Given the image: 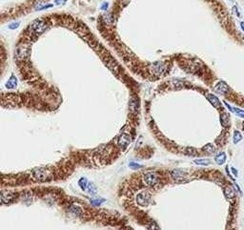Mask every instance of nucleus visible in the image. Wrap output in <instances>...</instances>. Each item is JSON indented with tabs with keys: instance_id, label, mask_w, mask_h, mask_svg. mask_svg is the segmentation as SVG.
<instances>
[{
	"instance_id": "9d476101",
	"label": "nucleus",
	"mask_w": 244,
	"mask_h": 230,
	"mask_svg": "<svg viewBox=\"0 0 244 230\" xmlns=\"http://www.w3.org/2000/svg\"><path fill=\"white\" fill-rule=\"evenodd\" d=\"M228 90H229L228 85L223 81H219L215 86V91L221 94V95H224V94H226L227 92H228Z\"/></svg>"
},
{
	"instance_id": "ddd939ff",
	"label": "nucleus",
	"mask_w": 244,
	"mask_h": 230,
	"mask_svg": "<svg viewBox=\"0 0 244 230\" xmlns=\"http://www.w3.org/2000/svg\"><path fill=\"white\" fill-rule=\"evenodd\" d=\"M215 160L216 163L219 165L224 164L226 161V154L225 153H219V154L215 157Z\"/></svg>"
},
{
	"instance_id": "423d86ee",
	"label": "nucleus",
	"mask_w": 244,
	"mask_h": 230,
	"mask_svg": "<svg viewBox=\"0 0 244 230\" xmlns=\"http://www.w3.org/2000/svg\"><path fill=\"white\" fill-rule=\"evenodd\" d=\"M171 176L174 178L175 181H184L187 178L188 175L185 171L180 169H174L172 172H171Z\"/></svg>"
},
{
	"instance_id": "a878e982",
	"label": "nucleus",
	"mask_w": 244,
	"mask_h": 230,
	"mask_svg": "<svg viewBox=\"0 0 244 230\" xmlns=\"http://www.w3.org/2000/svg\"><path fill=\"white\" fill-rule=\"evenodd\" d=\"M186 151H187L188 153H189V155H192V156L196 155V154H195L196 151H195V149H194V148H187Z\"/></svg>"
},
{
	"instance_id": "1a4fd4ad",
	"label": "nucleus",
	"mask_w": 244,
	"mask_h": 230,
	"mask_svg": "<svg viewBox=\"0 0 244 230\" xmlns=\"http://www.w3.org/2000/svg\"><path fill=\"white\" fill-rule=\"evenodd\" d=\"M206 97H207V99L210 101V103H211L215 108H216V109L221 108L220 101H219V99H218L215 95H212V94H207Z\"/></svg>"
},
{
	"instance_id": "2eb2a0df",
	"label": "nucleus",
	"mask_w": 244,
	"mask_h": 230,
	"mask_svg": "<svg viewBox=\"0 0 244 230\" xmlns=\"http://www.w3.org/2000/svg\"><path fill=\"white\" fill-rule=\"evenodd\" d=\"M203 151L208 153V154H213V153H215V151H216V147H215V145H214V144L208 143V144H206V145L203 147Z\"/></svg>"
},
{
	"instance_id": "aec40b11",
	"label": "nucleus",
	"mask_w": 244,
	"mask_h": 230,
	"mask_svg": "<svg viewBox=\"0 0 244 230\" xmlns=\"http://www.w3.org/2000/svg\"><path fill=\"white\" fill-rule=\"evenodd\" d=\"M195 164H198V165L206 166V165L210 164V160H207V159H198V160H195Z\"/></svg>"
},
{
	"instance_id": "b1692460",
	"label": "nucleus",
	"mask_w": 244,
	"mask_h": 230,
	"mask_svg": "<svg viewBox=\"0 0 244 230\" xmlns=\"http://www.w3.org/2000/svg\"><path fill=\"white\" fill-rule=\"evenodd\" d=\"M19 25H20L19 21H15V22L11 23L8 27H9V29H11V30H15V29H17L19 27Z\"/></svg>"
},
{
	"instance_id": "39448f33",
	"label": "nucleus",
	"mask_w": 244,
	"mask_h": 230,
	"mask_svg": "<svg viewBox=\"0 0 244 230\" xmlns=\"http://www.w3.org/2000/svg\"><path fill=\"white\" fill-rule=\"evenodd\" d=\"M150 200H151V196H150L147 192H140L136 196V202H138L140 206L146 207L148 206V204L150 202Z\"/></svg>"
},
{
	"instance_id": "7ed1b4c3",
	"label": "nucleus",
	"mask_w": 244,
	"mask_h": 230,
	"mask_svg": "<svg viewBox=\"0 0 244 230\" xmlns=\"http://www.w3.org/2000/svg\"><path fill=\"white\" fill-rule=\"evenodd\" d=\"M30 54V47L26 44L19 45L15 51V57L18 60H23Z\"/></svg>"
},
{
	"instance_id": "6ab92c4d",
	"label": "nucleus",
	"mask_w": 244,
	"mask_h": 230,
	"mask_svg": "<svg viewBox=\"0 0 244 230\" xmlns=\"http://www.w3.org/2000/svg\"><path fill=\"white\" fill-rule=\"evenodd\" d=\"M78 184H79V186H80V188L82 189L83 191H84V190H86V189H87V187H88V181H87V178H80V181H78Z\"/></svg>"
},
{
	"instance_id": "a211bd4d",
	"label": "nucleus",
	"mask_w": 244,
	"mask_h": 230,
	"mask_svg": "<svg viewBox=\"0 0 244 230\" xmlns=\"http://www.w3.org/2000/svg\"><path fill=\"white\" fill-rule=\"evenodd\" d=\"M241 139H242V135L240 134V132L235 130L234 132V143L237 144V143H238L239 141H240Z\"/></svg>"
},
{
	"instance_id": "393cba45",
	"label": "nucleus",
	"mask_w": 244,
	"mask_h": 230,
	"mask_svg": "<svg viewBox=\"0 0 244 230\" xmlns=\"http://www.w3.org/2000/svg\"><path fill=\"white\" fill-rule=\"evenodd\" d=\"M234 109V112L237 115L238 117H241V118H244V111L243 110H240L238 108H233Z\"/></svg>"
},
{
	"instance_id": "f257e3e1",
	"label": "nucleus",
	"mask_w": 244,
	"mask_h": 230,
	"mask_svg": "<svg viewBox=\"0 0 244 230\" xmlns=\"http://www.w3.org/2000/svg\"><path fill=\"white\" fill-rule=\"evenodd\" d=\"M32 175H33V178L37 181H46L53 178L52 172H51L49 169H46L43 167L33 169L32 172Z\"/></svg>"
},
{
	"instance_id": "f03ea898",
	"label": "nucleus",
	"mask_w": 244,
	"mask_h": 230,
	"mask_svg": "<svg viewBox=\"0 0 244 230\" xmlns=\"http://www.w3.org/2000/svg\"><path fill=\"white\" fill-rule=\"evenodd\" d=\"M47 28H48L47 22L44 19H41V18H38V19H35V21H33V23L31 25V29L36 33H44Z\"/></svg>"
},
{
	"instance_id": "473e14b6",
	"label": "nucleus",
	"mask_w": 244,
	"mask_h": 230,
	"mask_svg": "<svg viewBox=\"0 0 244 230\" xmlns=\"http://www.w3.org/2000/svg\"><path fill=\"white\" fill-rule=\"evenodd\" d=\"M240 27H241V29H242V31L244 32V22H241V23H240Z\"/></svg>"
},
{
	"instance_id": "f8f14e48",
	"label": "nucleus",
	"mask_w": 244,
	"mask_h": 230,
	"mask_svg": "<svg viewBox=\"0 0 244 230\" xmlns=\"http://www.w3.org/2000/svg\"><path fill=\"white\" fill-rule=\"evenodd\" d=\"M220 121L222 123V125L227 127L230 125V118H229V115L227 114L226 112H222L221 113V116H220Z\"/></svg>"
},
{
	"instance_id": "2f4dec72",
	"label": "nucleus",
	"mask_w": 244,
	"mask_h": 230,
	"mask_svg": "<svg viewBox=\"0 0 244 230\" xmlns=\"http://www.w3.org/2000/svg\"><path fill=\"white\" fill-rule=\"evenodd\" d=\"M65 2V0H55V3L58 4V5H60V4H63Z\"/></svg>"
},
{
	"instance_id": "20e7f679",
	"label": "nucleus",
	"mask_w": 244,
	"mask_h": 230,
	"mask_svg": "<svg viewBox=\"0 0 244 230\" xmlns=\"http://www.w3.org/2000/svg\"><path fill=\"white\" fill-rule=\"evenodd\" d=\"M157 180H158L157 175L155 172H148L145 174L143 177L144 184L147 186H153L155 184H156Z\"/></svg>"
},
{
	"instance_id": "5701e85b",
	"label": "nucleus",
	"mask_w": 244,
	"mask_h": 230,
	"mask_svg": "<svg viewBox=\"0 0 244 230\" xmlns=\"http://www.w3.org/2000/svg\"><path fill=\"white\" fill-rule=\"evenodd\" d=\"M105 200L103 199H93V200H91V203L93 204V205H100L102 202H104Z\"/></svg>"
},
{
	"instance_id": "dca6fc26",
	"label": "nucleus",
	"mask_w": 244,
	"mask_h": 230,
	"mask_svg": "<svg viewBox=\"0 0 244 230\" xmlns=\"http://www.w3.org/2000/svg\"><path fill=\"white\" fill-rule=\"evenodd\" d=\"M130 110H131V112L132 113H135L136 111H138V102L136 101L135 99H132L130 101Z\"/></svg>"
},
{
	"instance_id": "0eeeda50",
	"label": "nucleus",
	"mask_w": 244,
	"mask_h": 230,
	"mask_svg": "<svg viewBox=\"0 0 244 230\" xmlns=\"http://www.w3.org/2000/svg\"><path fill=\"white\" fill-rule=\"evenodd\" d=\"M118 145L121 148H126L131 143V137L128 134H122L117 140Z\"/></svg>"
},
{
	"instance_id": "c756f323",
	"label": "nucleus",
	"mask_w": 244,
	"mask_h": 230,
	"mask_svg": "<svg viewBox=\"0 0 244 230\" xmlns=\"http://www.w3.org/2000/svg\"><path fill=\"white\" fill-rule=\"evenodd\" d=\"M107 8H108V3H103L102 4V6H101V9L102 10H107Z\"/></svg>"
},
{
	"instance_id": "bb28decb",
	"label": "nucleus",
	"mask_w": 244,
	"mask_h": 230,
	"mask_svg": "<svg viewBox=\"0 0 244 230\" xmlns=\"http://www.w3.org/2000/svg\"><path fill=\"white\" fill-rule=\"evenodd\" d=\"M233 14H235V15H237V17H240V16H241L240 14L238 12V10H237V6H234V8H233Z\"/></svg>"
},
{
	"instance_id": "cd10ccee",
	"label": "nucleus",
	"mask_w": 244,
	"mask_h": 230,
	"mask_svg": "<svg viewBox=\"0 0 244 230\" xmlns=\"http://www.w3.org/2000/svg\"><path fill=\"white\" fill-rule=\"evenodd\" d=\"M129 166H130V167H132V168H138V167H141L140 164H138V163H130Z\"/></svg>"
},
{
	"instance_id": "4be33fe9",
	"label": "nucleus",
	"mask_w": 244,
	"mask_h": 230,
	"mask_svg": "<svg viewBox=\"0 0 244 230\" xmlns=\"http://www.w3.org/2000/svg\"><path fill=\"white\" fill-rule=\"evenodd\" d=\"M53 7L52 4H47V5H42V4H38V5L35 7V10L36 11H41V10H45L47 8H51Z\"/></svg>"
},
{
	"instance_id": "9b49d317",
	"label": "nucleus",
	"mask_w": 244,
	"mask_h": 230,
	"mask_svg": "<svg viewBox=\"0 0 244 230\" xmlns=\"http://www.w3.org/2000/svg\"><path fill=\"white\" fill-rule=\"evenodd\" d=\"M16 86H17V78L14 75H12L6 83V87L8 89H14Z\"/></svg>"
},
{
	"instance_id": "c85d7f7f",
	"label": "nucleus",
	"mask_w": 244,
	"mask_h": 230,
	"mask_svg": "<svg viewBox=\"0 0 244 230\" xmlns=\"http://www.w3.org/2000/svg\"><path fill=\"white\" fill-rule=\"evenodd\" d=\"M104 19H105V21H106V22L110 23L111 21H112V19H113V18H112V16H111V15H104Z\"/></svg>"
},
{
	"instance_id": "412c9836",
	"label": "nucleus",
	"mask_w": 244,
	"mask_h": 230,
	"mask_svg": "<svg viewBox=\"0 0 244 230\" xmlns=\"http://www.w3.org/2000/svg\"><path fill=\"white\" fill-rule=\"evenodd\" d=\"M87 189L89 191L90 194H96V187L93 184H88V187Z\"/></svg>"
},
{
	"instance_id": "7c9ffc66",
	"label": "nucleus",
	"mask_w": 244,
	"mask_h": 230,
	"mask_svg": "<svg viewBox=\"0 0 244 230\" xmlns=\"http://www.w3.org/2000/svg\"><path fill=\"white\" fill-rule=\"evenodd\" d=\"M232 173L235 175V177H237V170L235 168H234V167L232 168Z\"/></svg>"
},
{
	"instance_id": "f3484780",
	"label": "nucleus",
	"mask_w": 244,
	"mask_h": 230,
	"mask_svg": "<svg viewBox=\"0 0 244 230\" xmlns=\"http://www.w3.org/2000/svg\"><path fill=\"white\" fill-rule=\"evenodd\" d=\"M70 211L72 213H74L75 215H77V216L82 215V210H81V208L77 205H72L70 207Z\"/></svg>"
},
{
	"instance_id": "6e6552de",
	"label": "nucleus",
	"mask_w": 244,
	"mask_h": 230,
	"mask_svg": "<svg viewBox=\"0 0 244 230\" xmlns=\"http://www.w3.org/2000/svg\"><path fill=\"white\" fill-rule=\"evenodd\" d=\"M16 197V195L10 191H3L1 193V202L2 203H9Z\"/></svg>"
},
{
	"instance_id": "4468645a",
	"label": "nucleus",
	"mask_w": 244,
	"mask_h": 230,
	"mask_svg": "<svg viewBox=\"0 0 244 230\" xmlns=\"http://www.w3.org/2000/svg\"><path fill=\"white\" fill-rule=\"evenodd\" d=\"M225 197L228 199V200H231V199H233L235 197V191L234 189L232 188V187H226L225 188Z\"/></svg>"
}]
</instances>
